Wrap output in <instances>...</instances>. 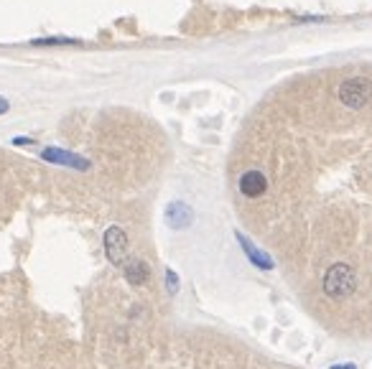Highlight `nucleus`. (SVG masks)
Wrapping results in <instances>:
<instances>
[{"mask_svg":"<svg viewBox=\"0 0 372 369\" xmlns=\"http://www.w3.org/2000/svg\"><path fill=\"white\" fill-rule=\"evenodd\" d=\"M357 288V278H355V270L344 262H337L326 270L324 275V291L326 296H332V298H347L352 296Z\"/></svg>","mask_w":372,"mask_h":369,"instance_id":"1","label":"nucleus"},{"mask_svg":"<svg viewBox=\"0 0 372 369\" xmlns=\"http://www.w3.org/2000/svg\"><path fill=\"white\" fill-rule=\"evenodd\" d=\"M339 102L344 107H352V110H360L372 100V79L367 77H355V79H344L339 84Z\"/></svg>","mask_w":372,"mask_h":369,"instance_id":"2","label":"nucleus"},{"mask_svg":"<svg viewBox=\"0 0 372 369\" xmlns=\"http://www.w3.org/2000/svg\"><path fill=\"white\" fill-rule=\"evenodd\" d=\"M105 252L112 265H125L127 260V235L120 227H110L105 232Z\"/></svg>","mask_w":372,"mask_h":369,"instance_id":"3","label":"nucleus"},{"mask_svg":"<svg viewBox=\"0 0 372 369\" xmlns=\"http://www.w3.org/2000/svg\"><path fill=\"white\" fill-rule=\"evenodd\" d=\"M41 158H44V161H48V163L67 165V168H80V171H87V168H89V163L82 156H77V153H69V150H62V148H46L44 153H41Z\"/></svg>","mask_w":372,"mask_h":369,"instance_id":"4","label":"nucleus"},{"mask_svg":"<svg viewBox=\"0 0 372 369\" xmlns=\"http://www.w3.org/2000/svg\"><path fill=\"white\" fill-rule=\"evenodd\" d=\"M265 189H268V179H265L260 171H245L242 173V179H240V191H242L247 199L263 197Z\"/></svg>","mask_w":372,"mask_h":369,"instance_id":"5","label":"nucleus"},{"mask_svg":"<svg viewBox=\"0 0 372 369\" xmlns=\"http://www.w3.org/2000/svg\"><path fill=\"white\" fill-rule=\"evenodd\" d=\"M191 219H194V212H191L189 206L184 204V201H174V204L166 206V222L171 224L174 229H184L189 227Z\"/></svg>","mask_w":372,"mask_h":369,"instance_id":"6","label":"nucleus"},{"mask_svg":"<svg viewBox=\"0 0 372 369\" xmlns=\"http://www.w3.org/2000/svg\"><path fill=\"white\" fill-rule=\"evenodd\" d=\"M123 270H125V280L130 285H143L148 280V265L143 260H125Z\"/></svg>","mask_w":372,"mask_h":369,"instance_id":"7","label":"nucleus"},{"mask_svg":"<svg viewBox=\"0 0 372 369\" xmlns=\"http://www.w3.org/2000/svg\"><path fill=\"white\" fill-rule=\"evenodd\" d=\"M238 240H240V244H242V250H245L247 258L253 260V265H258L260 270H270V267H273V260H270L265 252L258 250V247H255V244L250 242L245 235H240V232H238Z\"/></svg>","mask_w":372,"mask_h":369,"instance_id":"8","label":"nucleus"},{"mask_svg":"<svg viewBox=\"0 0 372 369\" xmlns=\"http://www.w3.org/2000/svg\"><path fill=\"white\" fill-rule=\"evenodd\" d=\"M33 46H77V39H67V36H54V39H33Z\"/></svg>","mask_w":372,"mask_h":369,"instance_id":"9","label":"nucleus"},{"mask_svg":"<svg viewBox=\"0 0 372 369\" xmlns=\"http://www.w3.org/2000/svg\"><path fill=\"white\" fill-rule=\"evenodd\" d=\"M166 288H168V293L179 291V278H176L174 270H166Z\"/></svg>","mask_w":372,"mask_h":369,"instance_id":"10","label":"nucleus"},{"mask_svg":"<svg viewBox=\"0 0 372 369\" xmlns=\"http://www.w3.org/2000/svg\"><path fill=\"white\" fill-rule=\"evenodd\" d=\"M8 110H10V102L6 100V97H0V115H6Z\"/></svg>","mask_w":372,"mask_h":369,"instance_id":"11","label":"nucleus"},{"mask_svg":"<svg viewBox=\"0 0 372 369\" xmlns=\"http://www.w3.org/2000/svg\"><path fill=\"white\" fill-rule=\"evenodd\" d=\"M332 369H357L355 364H339V367H332Z\"/></svg>","mask_w":372,"mask_h":369,"instance_id":"12","label":"nucleus"}]
</instances>
